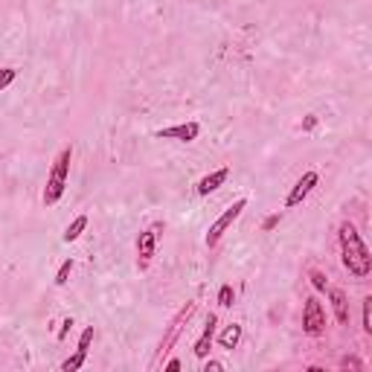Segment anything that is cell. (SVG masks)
Masks as SVG:
<instances>
[{"mask_svg": "<svg viewBox=\"0 0 372 372\" xmlns=\"http://www.w3.org/2000/svg\"><path fill=\"white\" fill-rule=\"evenodd\" d=\"M338 242H340V259H343V268L349 270L355 279H367L372 274V253L367 242L361 239V233L352 221H343L338 227Z\"/></svg>", "mask_w": 372, "mask_h": 372, "instance_id": "1", "label": "cell"}, {"mask_svg": "<svg viewBox=\"0 0 372 372\" xmlns=\"http://www.w3.org/2000/svg\"><path fill=\"white\" fill-rule=\"evenodd\" d=\"M70 160H73V148L65 146L56 154L53 166H49L47 186H44V207H56L61 201V195L67 189V181H70Z\"/></svg>", "mask_w": 372, "mask_h": 372, "instance_id": "2", "label": "cell"}, {"mask_svg": "<svg viewBox=\"0 0 372 372\" xmlns=\"http://www.w3.org/2000/svg\"><path fill=\"white\" fill-rule=\"evenodd\" d=\"M198 312V303H186V305H181V312L172 317V323L166 326V332H163V338H160V346H157V352H154V361H152V369H157L160 364H163V358L175 349V343H178V338H181V332L186 329V323L192 320V314Z\"/></svg>", "mask_w": 372, "mask_h": 372, "instance_id": "3", "label": "cell"}, {"mask_svg": "<svg viewBox=\"0 0 372 372\" xmlns=\"http://www.w3.org/2000/svg\"><path fill=\"white\" fill-rule=\"evenodd\" d=\"M244 207H247V198H239V201L230 204V207L224 209V213H221V216L213 221V224H209V233H207V239H204L209 251H213V247H216L221 239H224V233L233 227V221L244 213Z\"/></svg>", "mask_w": 372, "mask_h": 372, "instance_id": "4", "label": "cell"}, {"mask_svg": "<svg viewBox=\"0 0 372 372\" xmlns=\"http://www.w3.org/2000/svg\"><path fill=\"white\" fill-rule=\"evenodd\" d=\"M303 332L308 338H320L326 332V312H323V303L317 297H308L305 305H303Z\"/></svg>", "mask_w": 372, "mask_h": 372, "instance_id": "5", "label": "cell"}, {"mask_svg": "<svg viewBox=\"0 0 372 372\" xmlns=\"http://www.w3.org/2000/svg\"><path fill=\"white\" fill-rule=\"evenodd\" d=\"M93 338H96V332H93V326H88L82 332V338H79V346H76V352H73L65 364H61V372H76V369H82L84 367V361H88V352H91V343H93Z\"/></svg>", "mask_w": 372, "mask_h": 372, "instance_id": "6", "label": "cell"}, {"mask_svg": "<svg viewBox=\"0 0 372 372\" xmlns=\"http://www.w3.org/2000/svg\"><path fill=\"white\" fill-rule=\"evenodd\" d=\"M198 134H201V126H198L195 119H189V122H181V126H169V128L154 131V137H160V140H178V143H192V140H198Z\"/></svg>", "mask_w": 372, "mask_h": 372, "instance_id": "7", "label": "cell"}, {"mask_svg": "<svg viewBox=\"0 0 372 372\" xmlns=\"http://www.w3.org/2000/svg\"><path fill=\"white\" fill-rule=\"evenodd\" d=\"M317 181H320V175H317V172L312 169V172H305V175L300 178V181H297L294 186H291V192H288V198H285V207H300L303 201H305V198L308 195H312V189H314V186H317Z\"/></svg>", "mask_w": 372, "mask_h": 372, "instance_id": "8", "label": "cell"}, {"mask_svg": "<svg viewBox=\"0 0 372 372\" xmlns=\"http://www.w3.org/2000/svg\"><path fill=\"white\" fill-rule=\"evenodd\" d=\"M154 251H157V233L154 230H143L137 235V268L140 270H148L154 259Z\"/></svg>", "mask_w": 372, "mask_h": 372, "instance_id": "9", "label": "cell"}, {"mask_svg": "<svg viewBox=\"0 0 372 372\" xmlns=\"http://www.w3.org/2000/svg\"><path fill=\"white\" fill-rule=\"evenodd\" d=\"M216 326H218V317H216V314H209V317H207V323H204L201 338L195 340V349H192V352H195V358H201V361L209 355V346H213V340H216Z\"/></svg>", "mask_w": 372, "mask_h": 372, "instance_id": "10", "label": "cell"}, {"mask_svg": "<svg viewBox=\"0 0 372 372\" xmlns=\"http://www.w3.org/2000/svg\"><path fill=\"white\" fill-rule=\"evenodd\" d=\"M329 291V300H332V312L334 320L340 326H349V300H346V291L343 288H326Z\"/></svg>", "mask_w": 372, "mask_h": 372, "instance_id": "11", "label": "cell"}, {"mask_svg": "<svg viewBox=\"0 0 372 372\" xmlns=\"http://www.w3.org/2000/svg\"><path fill=\"white\" fill-rule=\"evenodd\" d=\"M227 178H230V169H216V172H209V175H204L201 181L195 183V192L201 195V198H207L209 192H216L221 183H227Z\"/></svg>", "mask_w": 372, "mask_h": 372, "instance_id": "12", "label": "cell"}, {"mask_svg": "<svg viewBox=\"0 0 372 372\" xmlns=\"http://www.w3.org/2000/svg\"><path fill=\"white\" fill-rule=\"evenodd\" d=\"M84 230H88V216L82 213V216H76V218L70 221V224H67V230H65V233H61V242H65V244L76 242V239H79V235H82Z\"/></svg>", "mask_w": 372, "mask_h": 372, "instance_id": "13", "label": "cell"}, {"mask_svg": "<svg viewBox=\"0 0 372 372\" xmlns=\"http://www.w3.org/2000/svg\"><path fill=\"white\" fill-rule=\"evenodd\" d=\"M218 343H221V349H235V346H239L242 343V326L239 323H230L224 332H221L218 334Z\"/></svg>", "mask_w": 372, "mask_h": 372, "instance_id": "14", "label": "cell"}, {"mask_svg": "<svg viewBox=\"0 0 372 372\" xmlns=\"http://www.w3.org/2000/svg\"><path fill=\"white\" fill-rule=\"evenodd\" d=\"M308 279H312L314 291H326V288H329V279H326V274H323V270H317V268L308 270Z\"/></svg>", "mask_w": 372, "mask_h": 372, "instance_id": "15", "label": "cell"}, {"mask_svg": "<svg viewBox=\"0 0 372 372\" xmlns=\"http://www.w3.org/2000/svg\"><path fill=\"white\" fill-rule=\"evenodd\" d=\"M233 300H235L233 285H221V288H218V305H221V308H230Z\"/></svg>", "mask_w": 372, "mask_h": 372, "instance_id": "16", "label": "cell"}, {"mask_svg": "<svg viewBox=\"0 0 372 372\" xmlns=\"http://www.w3.org/2000/svg\"><path fill=\"white\" fill-rule=\"evenodd\" d=\"M70 274H73V259H65L61 268H58V274H56V285H58V288H61V285H67Z\"/></svg>", "mask_w": 372, "mask_h": 372, "instance_id": "17", "label": "cell"}, {"mask_svg": "<svg viewBox=\"0 0 372 372\" xmlns=\"http://www.w3.org/2000/svg\"><path fill=\"white\" fill-rule=\"evenodd\" d=\"M15 76H18V70L15 67H0V91H6L12 82H15Z\"/></svg>", "mask_w": 372, "mask_h": 372, "instance_id": "18", "label": "cell"}, {"mask_svg": "<svg viewBox=\"0 0 372 372\" xmlns=\"http://www.w3.org/2000/svg\"><path fill=\"white\" fill-rule=\"evenodd\" d=\"M364 332L372 334V297H364Z\"/></svg>", "mask_w": 372, "mask_h": 372, "instance_id": "19", "label": "cell"}, {"mask_svg": "<svg viewBox=\"0 0 372 372\" xmlns=\"http://www.w3.org/2000/svg\"><path fill=\"white\" fill-rule=\"evenodd\" d=\"M279 221H282V216H279V213H270V216L262 221V230H265V233H270V230H274V227L279 224Z\"/></svg>", "mask_w": 372, "mask_h": 372, "instance_id": "20", "label": "cell"}, {"mask_svg": "<svg viewBox=\"0 0 372 372\" xmlns=\"http://www.w3.org/2000/svg\"><path fill=\"white\" fill-rule=\"evenodd\" d=\"M317 122H320V119H317V114H308V117L303 119L300 131H305V134H308V131H314V128H317Z\"/></svg>", "mask_w": 372, "mask_h": 372, "instance_id": "21", "label": "cell"}, {"mask_svg": "<svg viewBox=\"0 0 372 372\" xmlns=\"http://www.w3.org/2000/svg\"><path fill=\"white\" fill-rule=\"evenodd\" d=\"M340 367H343V369H346V367H352V369H361V367H364V361H361V358H349V355H346L343 361H340Z\"/></svg>", "mask_w": 372, "mask_h": 372, "instance_id": "22", "label": "cell"}, {"mask_svg": "<svg viewBox=\"0 0 372 372\" xmlns=\"http://www.w3.org/2000/svg\"><path fill=\"white\" fill-rule=\"evenodd\" d=\"M70 329H73V317H67V320H65V323H61V329H58V340H65Z\"/></svg>", "mask_w": 372, "mask_h": 372, "instance_id": "23", "label": "cell"}, {"mask_svg": "<svg viewBox=\"0 0 372 372\" xmlns=\"http://www.w3.org/2000/svg\"><path fill=\"white\" fill-rule=\"evenodd\" d=\"M204 361H207V358H204ZM221 369H224V364H218V361H207L204 364V372H221Z\"/></svg>", "mask_w": 372, "mask_h": 372, "instance_id": "24", "label": "cell"}, {"mask_svg": "<svg viewBox=\"0 0 372 372\" xmlns=\"http://www.w3.org/2000/svg\"><path fill=\"white\" fill-rule=\"evenodd\" d=\"M178 369H181V361H178V358H172V361L163 364V372H178Z\"/></svg>", "mask_w": 372, "mask_h": 372, "instance_id": "25", "label": "cell"}]
</instances>
